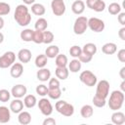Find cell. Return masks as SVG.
<instances>
[{
	"label": "cell",
	"mask_w": 125,
	"mask_h": 125,
	"mask_svg": "<svg viewBox=\"0 0 125 125\" xmlns=\"http://www.w3.org/2000/svg\"><path fill=\"white\" fill-rule=\"evenodd\" d=\"M3 41H4V35H3L2 32H0V44H1Z\"/></svg>",
	"instance_id": "cell-52"
},
{
	"label": "cell",
	"mask_w": 125,
	"mask_h": 125,
	"mask_svg": "<svg viewBox=\"0 0 125 125\" xmlns=\"http://www.w3.org/2000/svg\"><path fill=\"white\" fill-rule=\"evenodd\" d=\"M104 9H105V2L104 0H98L96 2V4L94 5V7H93L92 10H94L95 12L100 13V12L104 11Z\"/></svg>",
	"instance_id": "cell-41"
},
{
	"label": "cell",
	"mask_w": 125,
	"mask_h": 125,
	"mask_svg": "<svg viewBox=\"0 0 125 125\" xmlns=\"http://www.w3.org/2000/svg\"><path fill=\"white\" fill-rule=\"evenodd\" d=\"M111 122L115 125H122L125 123V114L121 111L115 110L111 114Z\"/></svg>",
	"instance_id": "cell-17"
},
{
	"label": "cell",
	"mask_w": 125,
	"mask_h": 125,
	"mask_svg": "<svg viewBox=\"0 0 125 125\" xmlns=\"http://www.w3.org/2000/svg\"><path fill=\"white\" fill-rule=\"evenodd\" d=\"M35 62L36 67H38V68L45 67L47 65V62H48V58L46 57L45 54H40L35 58V62Z\"/></svg>",
	"instance_id": "cell-27"
},
{
	"label": "cell",
	"mask_w": 125,
	"mask_h": 125,
	"mask_svg": "<svg viewBox=\"0 0 125 125\" xmlns=\"http://www.w3.org/2000/svg\"><path fill=\"white\" fill-rule=\"evenodd\" d=\"M11 12V6L6 2H0V17L6 16Z\"/></svg>",
	"instance_id": "cell-39"
},
{
	"label": "cell",
	"mask_w": 125,
	"mask_h": 125,
	"mask_svg": "<svg viewBox=\"0 0 125 125\" xmlns=\"http://www.w3.org/2000/svg\"><path fill=\"white\" fill-rule=\"evenodd\" d=\"M34 27H35V30H40V31L46 30L47 27H48V21H47V20L44 19V18H39L35 21Z\"/></svg>",
	"instance_id": "cell-30"
},
{
	"label": "cell",
	"mask_w": 125,
	"mask_h": 125,
	"mask_svg": "<svg viewBox=\"0 0 125 125\" xmlns=\"http://www.w3.org/2000/svg\"><path fill=\"white\" fill-rule=\"evenodd\" d=\"M92 102H93V104L95 106H97V107H104L105 105V104H106V99L102 98V97H100L98 95H95L93 97Z\"/></svg>",
	"instance_id": "cell-33"
},
{
	"label": "cell",
	"mask_w": 125,
	"mask_h": 125,
	"mask_svg": "<svg viewBox=\"0 0 125 125\" xmlns=\"http://www.w3.org/2000/svg\"><path fill=\"white\" fill-rule=\"evenodd\" d=\"M121 6H120V4H118V3H116V2H112V3H110L109 4V6L107 7V11H108V13L110 14V15H113V16H115V15H118L120 12H121Z\"/></svg>",
	"instance_id": "cell-32"
},
{
	"label": "cell",
	"mask_w": 125,
	"mask_h": 125,
	"mask_svg": "<svg viewBox=\"0 0 125 125\" xmlns=\"http://www.w3.org/2000/svg\"><path fill=\"white\" fill-rule=\"evenodd\" d=\"M79 79L84 85H86L88 87H94L98 82L97 76L90 70L82 71L80 73V75H79Z\"/></svg>",
	"instance_id": "cell-5"
},
{
	"label": "cell",
	"mask_w": 125,
	"mask_h": 125,
	"mask_svg": "<svg viewBox=\"0 0 125 125\" xmlns=\"http://www.w3.org/2000/svg\"><path fill=\"white\" fill-rule=\"evenodd\" d=\"M97 89H96V95L106 99L109 94V82L107 80H101L97 82Z\"/></svg>",
	"instance_id": "cell-8"
},
{
	"label": "cell",
	"mask_w": 125,
	"mask_h": 125,
	"mask_svg": "<svg viewBox=\"0 0 125 125\" xmlns=\"http://www.w3.org/2000/svg\"><path fill=\"white\" fill-rule=\"evenodd\" d=\"M23 73V65L21 62H14L10 68V74L13 78H19Z\"/></svg>",
	"instance_id": "cell-12"
},
{
	"label": "cell",
	"mask_w": 125,
	"mask_h": 125,
	"mask_svg": "<svg viewBox=\"0 0 125 125\" xmlns=\"http://www.w3.org/2000/svg\"><path fill=\"white\" fill-rule=\"evenodd\" d=\"M117 59L121 62H125V49H120L117 52Z\"/></svg>",
	"instance_id": "cell-44"
},
{
	"label": "cell",
	"mask_w": 125,
	"mask_h": 125,
	"mask_svg": "<svg viewBox=\"0 0 125 125\" xmlns=\"http://www.w3.org/2000/svg\"><path fill=\"white\" fill-rule=\"evenodd\" d=\"M60 54V48L57 45H50L45 50V55L48 59H55Z\"/></svg>",
	"instance_id": "cell-22"
},
{
	"label": "cell",
	"mask_w": 125,
	"mask_h": 125,
	"mask_svg": "<svg viewBox=\"0 0 125 125\" xmlns=\"http://www.w3.org/2000/svg\"><path fill=\"white\" fill-rule=\"evenodd\" d=\"M22 1H23L24 5H32L35 3L36 0H22Z\"/></svg>",
	"instance_id": "cell-49"
},
{
	"label": "cell",
	"mask_w": 125,
	"mask_h": 125,
	"mask_svg": "<svg viewBox=\"0 0 125 125\" xmlns=\"http://www.w3.org/2000/svg\"><path fill=\"white\" fill-rule=\"evenodd\" d=\"M102 51H103V53L105 54V55H113V54L116 53V51H117V46H116L115 43L107 42V43H105V44L103 45Z\"/></svg>",
	"instance_id": "cell-21"
},
{
	"label": "cell",
	"mask_w": 125,
	"mask_h": 125,
	"mask_svg": "<svg viewBox=\"0 0 125 125\" xmlns=\"http://www.w3.org/2000/svg\"><path fill=\"white\" fill-rule=\"evenodd\" d=\"M4 24H5V21H4V19L2 17H0V30L4 27Z\"/></svg>",
	"instance_id": "cell-50"
},
{
	"label": "cell",
	"mask_w": 125,
	"mask_h": 125,
	"mask_svg": "<svg viewBox=\"0 0 125 125\" xmlns=\"http://www.w3.org/2000/svg\"><path fill=\"white\" fill-rule=\"evenodd\" d=\"M88 28V19L86 17H78L73 23V32L76 35H82Z\"/></svg>",
	"instance_id": "cell-4"
},
{
	"label": "cell",
	"mask_w": 125,
	"mask_h": 125,
	"mask_svg": "<svg viewBox=\"0 0 125 125\" xmlns=\"http://www.w3.org/2000/svg\"><path fill=\"white\" fill-rule=\"evenodd\" d=\"M31 12L35 16H43L46 12V8L41 3H34L31 5Z\"/></svg>",
	"instance_id": "cell-24"
},
{
	"label": "cell",
	"mask_w": 125,
	"mask_h": 125,
	"mask_svg": "<svg viewBox=\"0 0 125 125\" xmlns=\"http://www.w3.org/2000/svg\"><path fill=\"white\" fill-rule=\"evenodd\" d=\"M119 75H120V77L122 78V80H125V66H123V67L120 69Z\"/></svg>",
	"instance_id": "cell-48"
},
{
	"label": "cell",
	"mask_w": 125,
	"mask_h": 125,
	"mask_svg": "<svg viewBox=\"0 0 125 125\" xmlns=\"http://www.w3.org/2000/svg\"><path fill=\"white\" fill-rule=\"evenodd\" d=\"M117 21L121 25H125V13L124 12H120L117 16Z\"/></svg>",
	"instance_id": "cell-45"
},
{
	"label": "cell",
	"mask_w": 125,
	"mask_h": 125,
	"mask_svg": "<svg viewBox=\"0 0 125 125\" xmlns=\"http://www.w3.org/2000/svg\"><path fill=\"white\" fill-rule=\"evenodd\" d=\"M31 57H32V55H31L30 50L25 49V48L21 49V50L19 51V53H18V59H19L20 62H22V63H27V62H29L30 60H31Z\"/></svg>",
	"instance_id": "cell-13"
},
{
	"label": "cell",
	"mask_w": 125,
	"mask_h": 125,
	"mask_svg": "<svg viewBox=\"0 0 125 125\" xmlns=\"http://www.w3.org/2000/svg\"><path fill=\"white\" fill-rule=\"evenodd\" d=\"M68 52H69V55H70L72 58L78 59V57H79L80 54L82 53V48L79 47L78 45H73V46L70 47V49H69Z\"/></svg>",
	"instance_id": "cell-35"
},
{
	"label": "cell",
	"mask_w": 125,
	"mask_h": 125,
	"mask_svg": "<svg viewBox=\"0 0 125 125\" xmlns=\"http://www.w3.org/2000/svg\"><path fill=\"white\" fill-rule=\"evenodd\" d=\"M16 61V54L13 51L5 52L0 57V68H8Z\"/></svg>",
	"instance_id": "cell-6"
},
{
	"label": "cell",
	"mask_w": 125,
	"mask_h": 125,
	"mask_svg": "<svg viewBox=\"0 0 125 125\" xmlns=\"http://www.w3.org/2000/svg\"><path fill=\"white\" fill-rule=\"evenodd\" d=\"M120 88H121V91H122V92H124V91H125V80H123V81L121 82Z\"/></svg>",
	"instance_id": "cell-51"
},
{
	"label": "cell",
	"mask_w": 125,
	"mask_h": 125,
	"mask_svg": "<svg viewBox=\"0 0 125 125\" xmlns=\"http://www.w3.org/2000/svg\"><path fill=\"white\" fill-rule=\"evenodd\" d=\"M55 74H56V77L60 80H65L67 77H68V74H69V70L66 66H63V67H60V66H57L56 69H55Z\"/></svg>",
	"instance_id": "cell-19"
},
{
	"label": "cell",
	"mask_w": 125,
	"mask_h": 125,
	"mask_svg": "<svg viewBox=\"0 0 125 125\" xmlns=\"http://www.w3.org/2000/svg\"><path fill=\"white\" fill-rule=\"evenodd\" d=\"M55 108L59 113H61L62 115H63L65 117H70L74 113V106L71 104H69L63 100L58 101L55 104Z\"/></svg>",
	"instance_id": "cell-3"
},
{
	"label": "cell",
	"mask_w": 125,
	"mask_h": 125,
	"mask_svg": "<svg viewBox=\"0 0 125 125\" xmlns=\"http://www.w3.org/2000/svg\"><path fill=\"white\" fill-rule=\"evenodd\" d=\"M36 77L39 81L46 82L51 78V71H50V69H48L46 67L39 68V70H37V72H36Z\"/></svg>",
	"instance_id": "cell-14"
},
{
	"label": "cell",
	"mask_w": 125,
	"mask_h": 125,
	"mask_svg": "<svg viewBox=\"0 0 125 125\" xmlns=\"http://www.w3.org/2000/svg\"><path fill=\"white\" fill-rule=\"evenodd\" d=\"M55 63H56V66H60V67L66 66L68 63L67 57L63 54H58V56L55 58Z\"/></svg>",
	"instance_id": "cell-29"
},
{
	"label": "cell",
	"mask_w": 125,
	"mask_h": 125,
	"mask_svg": "<svg viewBox=\"0 0 125 125\" xmlns=\"http://www.w3.org/2000/svg\"><path fill=\"white\" fill-rule=\"evenodd\" d=\"M14 19L20 26H26L31 21V15L28 12V8L26 5L20 4L16 7L14 13Z\"/></svg>",
	"instance_id": "cell-1"
},
{
	"label": "cell",
	"mask_w": 125,
	"mask_h": 125,
	"mask_svg": "<svg viewBox=\"0 0 125 125\" xmlns=\"http://www.w3.org/2000/svg\"><path fill=\"white\" fill-rule=\"evenodd\" d=\"M97 50H98L97 46L94 43H86L82 48V52L86 53V54H88L90 56H94L97 53Z\"/></svg>",
	"instance_id": "cell-31"
},
{
	"label": "cell",
	"mask_w": 125,
	"mask_h": 125,
	"mask_svg": "<svg viewBox=\"0 0 125 125\" xmlns=\"http://www.w3.org/2000/svg\"><path fill=\"white\" fill-rule=\"evenodd\" d=\"M92 59H93V56H90V55H88V54H86V53H81L80 54V56L78 57V60L81 62H84V63H88V62H90L91 61H92Z\"/></svg>",
	"instance_id": "cell-43"
},
{
	"label": "cell",
	"mask_w": 125,
	"mask_h": 125,
	"mask_svg": "<svg viewBox=\"0 0 125 125\" xmlns=\"http://www.w3.org/2000/svg\"><path fill=\"white\" fill-rule=\"evenodd\" d=\"M11 92H9L6 89H1L0 90V102L2 103H7L10 98H11Z\"/></svg>",
	"instance_id": "cell-40"
},
{
	"label": "cell",
	"mask_w": 125,
	"mask_h": 125,
	"mask_svg": "<svg viewBox=\"0 0 125 125\" xmlns=\"http://www.w3.org/2000/svg\"><path fill=\"white\" fill-rule=\"evenodd\" d=\"M35 91H36V94H38L39 96H41V97H45V96L48 95L49 88H48V86H46V85H44V84H40V85L36 86Z\"/></svg>",
	"instance_id": "cell-37"
},
{
	"label": "cell",
	"mask_w": 125,
	"mask_h": 125,
	"mask_svg": "<svg viewBox=\"0 0 125 125\" xmlns=\"http://www.w3.org/2000/svg\"><path fill=\"white\" fill-rule=\"evenodd\" d=\"M27 88L22 84H17L14 85L11 89V95L16 99H21L26 95Z\"/></svg>",
	"instance_id": "cell-11"
},
{
	"label": "cell",
	"mask_w": 125,
	"mask_h": 125,
	"mask_svg": "<svg viewBox=\"0 0 125 125\" xmlns=\"http://www.w3.org/2000/svg\"><path fill=\"white\" fill-rule=\"evenodd\" d=\"M11 119V110L5 105L0 106V123H7Z\"/></svg>",
	"instance_id": "cell-18"
},
{
	"label": "cell",
	"mask_w": 125,
	"mask_h": 125,
	"mask_svg": "<svg viewBox=\"0 0 125 125\" xmlns=\"http://www.w3.org/2000/svg\"><path fill=\"white\" fill-rule=\"evenodd\" d=\"M22 102H23V105L27 108H32L37 104V100L34 95H25Z\"/></svg>",
	"instance_id": "cell-23"
},
{
	"label": "cell",
	"mask_w": 125,
	"mask_h": 125,
	"mask_svg": "<svg viewBox=\"0 0 125 125\" xmlns=\"http://www.w3.org/2000/svg\"><path fill=\"white\" fill-rule=\"evenodd\" d=\"M10 110L14 113H20L23 109V102L21 99H16L13 100L10 103Z\"/></svg>",
	"instance_id": "cell-15"
},
{
	"label": "cell",
	"mask_w": 125,
	"mask_h": 125,
	"mask_svg": "<svg viewBox=\"0 0 125 125\" xmlns=\"http://www.w3.org/2000/svg\"><path fill=\"white\" fill-rule=\"evenodd\" d=\"M124 92H122L121 90H114L111 92L110 96H109V100L107 102L108 106L111 110L115 111L118 110L122 107L123 103H124Z\"/></svg>",
	"instance_id": "cell-2"
},
{
	"label": "cell",
	"mask_w": 125,
	"mask_h": 125,
	"mask_svg": "<svg viewBox=\"0 0 125 125\" xmlns=\"http://www.w3.org/2000/svg\"><path fill=\"white\" fill-rule=\"evenodd\" d=\"M48 96L52 100H59L62 96V90L61 88H56V89H49L48 91Z\"/></svg>",
	"instance_id": "cell-34"
},
{
	"label": "cell",
	"mask_w": 125,
	"mask_h": 125,
	"mask_svg": "<svg viewBox=\"0 0 125 125\" xmlns=\"http://www.w3.org/2000/svg\"><path fill=\"white\" fill-rule=\"evenodd\" d=\"M55 39V36L52 31L44 30L43 31V43L44 44H51Z\"/></svg>",
	"instance_id": "cell-36"
},
{
	"label": "cell",
	"mask_w": 125,
	"mask_h": 125,
	"mask_svg": "<svg viewBox=\"0 0 125 125\" xmlns=\"http://www.w3.org/2000/svg\"><path fill=\"white\" fill-rule=\"evenodd\" d=\"M80 114L83 118H90L94 114V108L90 104H84L80 109Z\"/></svg>",
	"instance_id": "cell-26"
},
{
	"label": "cell",
	"mask_w": 125,
	"mask_h": 125,
	"mask_svg": "<svg viewBox=\"0 0 125 125\" xmlns=\"http://www.w3.org/2000/svg\"><path fill=\"white\" fill-rule=\"evenodd\" d=\"M55 124H56V120L52 117H47L43 121V125H55Z\"/></svg>",
	"instance_id": "cell-46"
},
{
	"label": "cell",
	"mask_w": 125,
	"mask_h": 125,
	"mask_svg": "<svg viewBox=\"0 0 125 125\" xmlns=\"http://www.w3.org/2000/svg\"><path fill=\"white\" fill-rule=\"evenodd\" d=\"M88 27L94 31V32H102L104 31V27H105V24H104V21L101 19H98V18H90L88 19Z\"/></svg>",
	"instance_id": "cell-7"
},
{
	"label": "cell",
	"mask_w": 125,
	"mask_h": 125,
	"mask_svg": "<svg viewBox=\"0 0 125 125\" xmlns=\"http://www.w3.org/2000/svg\"><path fill=\"white\" fill-rule=\"evenodd\" d=\"M32 41L36 44H41L43 43V31L40 30H33V37Z\"/></svg>",
	"instance_id": "cell-38"
},
{
	"label": "cell",
	"mask_w": 125,
	"mask_h": 125,
	"mask_svg": "<svg viewBox=\"0 0 125 125\" xmlns=\"http://www.w3.org/2000/svg\"><path fill=\"white\" fill-rule=\"evenodd\" d=\"M18 121L21 125H27L31 122V114L28 111L21 110L18 115Z\"/></svg>",
	"instance_id": "cell-20"
},
{
	"label": "cell",
	"mask_w": 125,
	"mask_h": 125,
	"mask_svg": "<svg viewBox=\"0 0 125 125\" xmlns=\"http://www.w3.org/2000/svg\"><path fill=\"white\" fill-rule=\"evenodd\" d=\"M51 9L55 16L61 17L65 13L66 6H65V3L63 0H52Z\"/></svg>",
	"instance_id": "cell-9"
},
{
	"label": "cell",
	"mask_w": 125,
	"mask_h": 125,
	"mask_svg": "<svg viewBox=\"0 0 125 125\" xmlns=\"http://www.w3.org/2000/svg\"><path fill=\"white\" fill-rule=\"evenodd\" d=\"M21 39L24 42H31L33 37V30L30 28H25L22 31H21Z\"/></svg>",
	"instance_id": "cell-28"
},
{
	"label": "cell",
	"mask_w": 125,
	"mask_h": 125,
	"mask_svg": "<svg viewBox=\"0 0 125 125\" xmlns=\"http://www.w3.org/2000/svg\"><path fill=\"white\" fill-rule=\"evenodd\" d=\"M49 83H48V88L49 89H56V88H60V81L58 78H50L49 80Z\"/></svg>",
	"instance_id": "cell-42"
},
{
	"label": "cell",
	"mask_w": 125,
	"mask_h": 125,
	"mask_svg": "<svg viewBox=\"0 0 125 125\" xmlns=\"http://www.w3.org/2000/svg\"><path fill=\"white\" fill-rule=\"evenodd\" d=\"M118 36L121 40H125V26H122L118 31Z\"/></svg>",
	"instance_id": "cell-47"
},
{
	"label": "cell",
	"mask_w": 125,
	"mask_h": 125,
	"mask_svg": "<svg viewBox=\"0 0 125 125\" xmlns=\"http://www.w3.org/2000/svg\"><path fill=\"white\" fill-rule=\"evenodd\" d=\"M38 104V108L41 111V113L45 116H50L53 112V105L51 104V102L46 99V98H42L39 100V102L37 103Z\"/></svg>",
	"instance_id": "cell-10"
},
{
	"label": "cell",
	"mask_w": 125,
	"mask_h": 125,
	"mask_svg": "<svg viewBox=\"0 0 125 125\" xmlns=\"http://www.w3.org/2000/svg\"><path fill=\"white\" fill-rule=\"evenodd\" d=\"M71 11L75 15H81L85 11V3L82 0H75L71 5Z\"/></svg>",
	"instance_id": "cell-16"
},
{
	"label": "cell",
	"mask_w": 125,
	"mask_h": 125,
	"mask_svg": "<svg viewBox=\"0 0 125 125\" xmlns=\"http://www.w3.org/2000/svg\"><path fill=\"white\" fill-rule=\"evenodd\" d=\"M81 62L78 60V59H73L70 61V62H68V70L70 72H73V73H76L78 72L80 69H81Z\"/></svg>",
	"instance_id": "cell-25"
}]
</instances>
